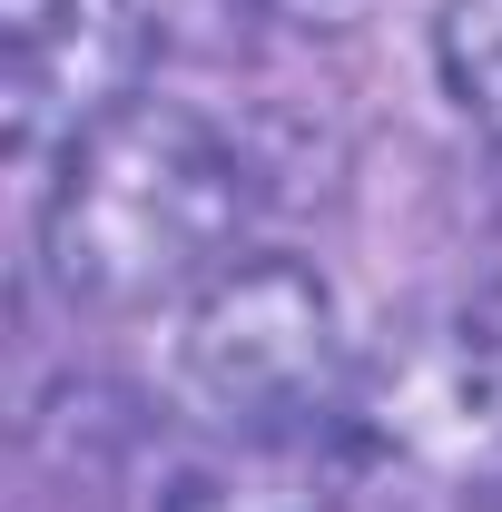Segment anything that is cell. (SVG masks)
I'll list each match as a JSON object with an SVG mask.
<instances>
[{
	"instance_id": "obj_1",
	"label": "cell",
	"mask_w": 502,
	"mask_h": 512,
	"mask_svg": "<svg viewBox=\"0 0 502 512\" xmlns=\"http://www.w3.org/2000/svg\"><path fill=\"white\" fill-rule=\"evenodd\" d=\"M256 158L197 99H128L40 178V276L89 316H178L256 247Z\"/></svg>"
},
{
	"instance_id": "obj_5",
	"label": "cell",
	"mask_w": 502,
	"mask_h": 512,
	"mask_svg": "<svg viewBox=\"0 0 502 512\" xmlns=\"http://www.w3.org/2000/svg\"><path fill=\"white\" fill-rule=\"evenodd\" d=\"M365 444H237V434H197L148 463L138 512H345Z\"/></svg>"
},
{
	"instance_id": "obj_6",
	"label": "cell",
	"mask_w": 502,
	"mask_h": 512,
	"mask_svg": "<svg viewBox=\"0 0 502 512\" xmlns=\"http://www.w3.org/2000/svg\"><path fill=\"white\" fill-rule=\"evenodd\" d=\"M434 79L502 148V0H443L434 10Z\"/></svg>"
},
{
	"instance_id": "obj_4",
	"label": "cell",
	"mask_w": 502,
	"mask_h": 512,
	"mask_svg": "<svg viewBox=\"0 0 502 512\" xmlns=\"http://www.w3.org/2000/svg\"><path fill=\"white\" fill-rule=\"evenodd\" d=\"M148 69V20L138 0H0V109H10V158L30 178L60 168L89 128L138 99Z\"/></svg>"
},
{
	"instance_id": "obj_3",
	"label": "cell",
	"mask_w": 502,
	"mask_h": 512,
	"mask_svg": "<svg viewBox=\"0 0 502 512\" xmlns=\"http://www.w3.org/2000/svg\"><path fill=\"white\" fill-rule=\"evenodd\" d=\"M355 434L365 463H394L463 512H502V286L453 296L365 355Z\"/></svg>"
},
{
	"instance_id": "obj_2",
	"label": "cell",
	"mask_w": 502,
	"mask_h": 512,
	"mask_svg": "<svg viewBox=\"0 0 502 512\" xmlns=\"http://www.w3.org/2000/svg\"><path fill=\"white\" fill-rule=\"evenodd\" d=\"M168 394H178V424H197V434H237V444H365L355 434L365 355L345 335L335 286L286 247H247L227 276H207L178 306Z\"/></svg>"
}]
</instances>
